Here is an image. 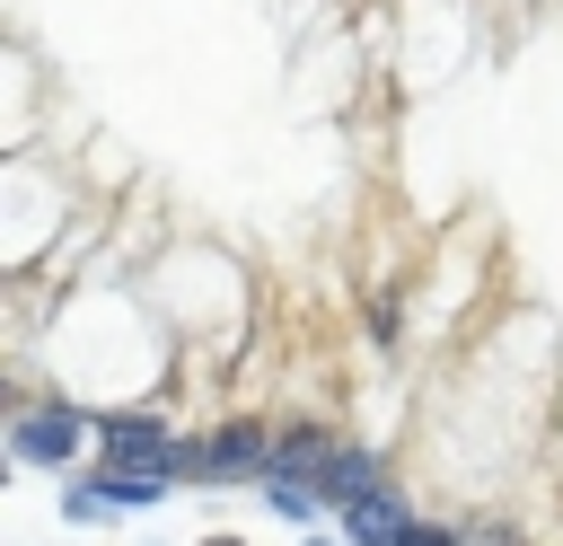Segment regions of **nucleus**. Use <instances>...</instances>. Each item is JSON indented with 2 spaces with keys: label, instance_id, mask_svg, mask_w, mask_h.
I'll use <instances>...</instances> for the list:
<instances>
[{
  "label": "nucleus",
  "instance_id": "3",
  "mask_svg": "<svg viewBox=\"0 0 563 546\" xmlns=\"http://www.w3.org/2000/svg\"><path fill=\"white\" fill-rule=\"evenodd\" d=\"M158 493H167V476H123V467H97L88 484H70V511H88V520H97V511H150Z\"/></svg>",
  "mask_w": 563,
  "mask_h": 546
},
{
  "label": "nucleus",
  "instance_id": "5",
  "mask_svg": "<svg viewBox=\"0 0 563 546\" xmlns=\"http://www.w3.org/2000/svg\"><path fill=\"white\" fill-rule=\"evenodd\" d=\"M202 546H246V537H202Z\"/></svg>",
  "mask_w": 563,
  "mask_h": 546
},
{
  "label": "nucleus",
  "instance_id": "2",
  "mask_svg": "<svg viewBox=\"0 0 563 546\" xmlns=\"http://www.w3.org/2000/svg\"><path fill=\"white\" fill-rule=\"evenodd\" d=\"M106 467H123V476H185V440H167L158 423L123 414V423H106Z\"/></svg>",
  "mask_w": 563,
  "mask_h": 546
},
{
  "label": "nucleus",
  "instance_id": "6",
  "mask_svg": "<svg viewBox=\"0 0 563 546\" xmlns=\"http://www.w3.org/2000/svg\"><path fill=\"white\" fill-rule=\"evenodd\" d=\"M343 546H352V537H343Z\"/></svg>",
  "mask_w": 563,
  "mask_h": 546
},
{
  "label": "nucleus",
  "instance_id": "4",
  "mask_svg": "<svg viewBox=\"0 0 563 546\" xmlns=\"http://www.w3.org/2000/svg\"><path fill=\"white\" fill-rule=\"evenodd\" d=\"M70 449H79V414H26L18 423V458L26 467H62Z\"/></svg>",
  "mask_w": 563,
  "mask_h": 546
},
{
  "label": "nucleus",
  "instance_id": "1",
  "mask_svg": "<svg viewBox=\"0 0 563 546\" xmlns=\"http://www.w3.org/2000/svg\"><path fill=\"white\" fill-rule=\"evenodd\" d=\"M185 476H202V484L273 476V432H255V423H229V432H211V440H185Z\"/></svg>",
  "mask_w": 563,
  "mask_h": 546
}]
</instances>
